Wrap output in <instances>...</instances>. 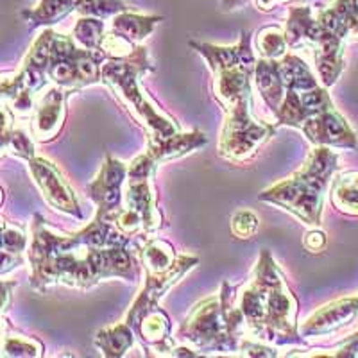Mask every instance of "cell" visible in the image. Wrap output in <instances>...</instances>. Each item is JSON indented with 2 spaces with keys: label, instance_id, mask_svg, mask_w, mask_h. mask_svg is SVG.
Listing matches in <instances>:
<instances>
[{
  "label": "cell",
  "instance_id": "13",
  "mask_svg": "<svg viewBox=\"0 0 358 358\" xmlns=\"http://www.w3.org/2000/svg\"><path fill=\"white\" fill-rule=\"evenodd\" d=\"M313 47V59L322 85L334 86L344 70V40L322 29Z\"/></svg>",
  "mask_w": 358,
  "mask_h": 358
},
{
  "label": "cell",
  "instance_id": "8",
  "mask_svg": "<svg viewBox=\"0 0 358 358\" xmlns=\"http://www.w3.org/2000/svg\"><path fill=\"white\" fill-rule=\"evenodd\" d=\"M29 172L33 176L34 183H36L38 190L43 196V199L54 208L69 215L79 217L81 219V208H79L78 197L66 183V179L59 172V169L54 165L52 162L45 158L29 159Z\"/></svg>",
  "mask_w": 358,
  "mask_h": 358
},
{
  "label": "cell",
  "instance_id": "23",
  "mask_svg": "<svg viewBox=\"0 0 358 358\" xmlns=\"http://www.w3.org/2000/svg\"><path fill=\"white\" fill-rule=\"evenodd\" d=\"M73 8H78V0H41L34 11H25L24 17L34 25H50Z\"/></svg>",
  "mask_w": 358,
  "mask_h": 358
},
{
  "label": "cell",
  "instance_id": "30",
  "mask_svg": "<svg viewBox=\"0 0 358 358\" xmlns=\"http://www.w3.org/2000/svg\"><path fill=\"white\" fill-rule=\"evenodd\" d=\"M258 228V217L248 210L236 212L231 219V233L236 238H251Z\"/></svg>",
  "mask_w": 358,
  "mask_h": 358
},
{
  "label": "cell",
  "instance_id": "17",
  "mask_svg": "<svg viewBox=\"0 0 358 358\" xmlns=\"http://www.w3.org/2000/svg\"><path fill=\"white\" fill-rule=\"evenodd\" d=\"M134 330L126 321L117 326L104 328L95 337V346L102 351L104 357L118 358L124 357L126 351L133 346Z\"/></svg>",
  "mask_w": 358,
  "mask_h": 358
},
{
  "label": "cell",
  "instance_id": "1",
  "mask_svg": "<svg viewBox=\"0 0 358 358\" xmlns=\"http://www.w3.org/2000/svg\"><path fill=\"white\" fill-rule=\"evenodd\" d=\"M190 45L206 57L213 73V95L224 110L219 155L231 162L252 158L274 129L273 126L257 122L249 113L251 78L257 69L249 33H242L241 41L233 47H217L196 41Z\"/></svg>",
  "mask_w": 358,
  "mask_h": 358
},
{
  "label": "cell",
  "instance_id": "19",
  "mask_svg": "<svg viewBox=\"0 0 358 358\" xmlns=\"http://www.w3.org/2000/svg\"><path fill=\"white\" fill-rule=\"evenodd\" d=\"M280 72L287 90H296V92H305V90L317 88V79L312 73L301 57L294 54H285L280 59Z\"/></svg>",
  "mask_w": 358,
  "mask_h": 358
},
{
  "label": "cell",
  "instance_id": "14",
  "mask_svg": "<svg viewBox=\"0 0 358 358\" xmlns=\"http://www.w3.org/2000/svg\"><path fill=\"white\" fill-rule=\"evenodd\" d=\"M255 81L265 104L276 115L287 94V86L280 72V59H265V57L258 59L257 69H255Z\"/></svg>",
  "mask_w": 358,
  "mask_h": 358
},
{
  "label": "cell",
  "instance_id": "10",
  "mask_svg": "<svg viewBox=\"0 0 358 358\" xmlns=\"http://www.w3.org/2000/svg\"><path fill=\"white\" fill-rule=\"evenodd\" d=\"M301 131L313 145L357 149V134L346 122V118L335 110L334 104L321 113L310 117L303 124Z\"/></svg>",
  "mask_w": 358,
  "mask_h": 358
},
{
  "label": "cell",
  "instance_id": "27",
  "mask_svg": "<svg viewBox=\"0 0 358 358\" xmlns=\"http://www.w3.org/2000/svg\"><path fill=\"white\" fill-rule=\"evenodd\" d=\"M73 36L79 43L90 50H101L104 40V24L99 18H81L73 29Z\"/></svg>",
  "mask_w": 358,
  "mask_h": 358
},
{
  "label": "cell",
  "instance_id": "4",
  "mask_svg": "<svg viewBox=\"0 0 358 358\" xmlns=\"http://www.w3.org/2000/svg\"><path fill=\"white\" fill-rule=\"evenodd\" d=\"M337 163L338 155H335L330 147L315 145L301 171L260 194V201L278 204L310 226H319L322 199L330 185V178L337 171Z\"/></svg>",
  "mask_w": 358,
  "mask_h": 358
},
{
  "label": "cell",
  "instance_id": "20",
  "mask_svg": "<svg viewBox=\"0 0 358 358\" xmlns=\"http://www.w3.org/2000/svg\"><path fill=\"white\" fill-rule=\"evenodd\" d=\"M322 27L319 22L312 20L310 18L308 9H296L290 15V20L287 24L285 29V38L287 43L290 47H297L303 41H310V43H315L317 38L321 36Z\"/></svg>",
  "mask_w": 358,
  "mask_h": 358
},
{
  "label": "cell",
  "instance_id": "21",
  "mask_svg": "<svg viewBox=\"0 0 358 358\" xmlns=\"http://www.w3.org/2000/svg\"><path fill=\"white\" fill-rule=\"evenodd\" d=\"M176 260L178 258L174 257V249L165 241H151L140 251V262L147 274L167 273Z\"/></svg>",
  "mask_w": 358,
  "mask_h": 358
},
{
  "label": "cell",
  "instance_id": "28",
  "mask_svg": "<svg viewBox=\"0 0 358 358\" xmlns=\"http://www.w3.org/2000/svg\"><path fill=\"white\" fill-rule=\"evenodd\" d=\"M4 357H40L43 353V346L34 338L4 337Z\"/></svg>",
  "mask_w": 358,
  "mask_h": 358
},
{
  "label": "cell",
  "instance_id": "2",
  "mask_svg": "<svg viewBox=\"0 0 358 358\" xmlns=\"http://www.w3.org/2000/svg\"><path fill=\"white\" fill-rule=\"evenodd\" d=\"M126 248H94L79 233L54 235L41 215H34L33 242L29 248L33 289L43 292L56 283L88 289L97 281L115 276L136 281L142 262H134Z\"/></svg>",
  "mask_w": 358,
  "mask_h": 358
},
{
  "label": "cell",
  "instance_id": "26",
  "mask_svg": "<svg viewBox=\"0 0 358 358\" xmlns=\"http://www.w3.org/2000/svg\"><path fill=\"white\" fill-rule=\"evenodd\" d=\"M2 147H4V155H13L18 156V158L33 159L36 151H34L33 140L29 138L27 134L20 129H15L9 126V120H6L4 124V133H2Z\"/></svg>",
  "mask_w": 358,
  "mask_h": 358
},
{
  "label": "cell",
  "instance_id": "24",
  "mask_svg": "<svg viewBox=\"0 0 358 358\" xmlns=\"http://www.w3.org/2000/svg\"><path fill=\"white\" fill-rule=\"evenodd\" d=\"M274 117H276V122L281 124V126H292L301 129L303 124L310 118V113L308 110L303 106L299 92H296V90H287V94L285 97H283L280 110L276 111Z\"/></svg>",
  "mask_w": 358,
  "mask_h": 358
},
{
  "label": "cell",
  "instance_id": "5",
  "mask_svg": "<svg viewBox=\"0 0 358 358\" xmlns=\"http://www.w3.org/2000/svg\"><path fill=\"white\" fill-rule=\"evenodd\" d=\"M155 70L145 47H136L131 56L120 59H108L102 65L101 79L113 90L115 97L129 110L131 117L145 127L149 138L147 143L162 142L179 133V126L155 110L151 102L142 94L140 76Z\"/></svg>",
  "mask_w": 358,
  "mask_h": 358
},
{
  "label": "cell",
  "instance_id": "18",
  "mask_svg": "<svg viewBox=\"0 0 358 358\" xmlns=\"http://www.w3.org/2000/svg\"><path fill=\"white\" fill-rule=\"evenodd\" d=\"M331 203L341 213L358 217V171L342 172L335 178Z\"/></svg>",
  "mask_w": 358,
  "mask_h": 358
},
{
  "label": "cell",
  "instance_id": "31",
  "mask_svg": "<svg viewBox=\"0 0 358 358\" xmlns=\"http://www.w3.org/2000/svg\"><path fill=\"white\" fill-rule=\"evenodd\" d=\"M326 242H328L326 241V235L321 229H312V231L306 233L303 244H305V248L310 252H321L326 248Z\"/></svg>",
  "mask_w": 358,
  "mask_h": 358
},
{
  "label": "cell",
  "instance_id": "33",
  "mask_svg": "<svg viewBox=\"0 0 358 358\" xmlns=\"http://www.w3.org/2000/svg\"><path fill=\"white\" fill-rule=\"evenodd\" d=\"M281 2H285V0H257V6H260L262 9H271Z\"/></svg>",
  "mask_w": 358,
  "mask_h": 358
},
{
  "label": "cell",
  "instance_id": "29",
  "mask_svg": "<svg viewBox=\"0 0 358 358\" xmlns=\"http://www.w3.org/2000/svg\"><path fill=\"white\" fill-rule=\"evenodd\" d=\"M25 248H27L25 233L20 228H17L15 224L11 226L8 220H4L2 222V251L18 255V252L25 251Z\"/></svg>",
  "mask_w": 358,
  "mask_h": 358
},
{
  "label": "cell",
  "instance_id": "3",
  "mask_svg": "<svg viewBox=\"0 0 358 358\" xmlns=\"http://www.w3.org/2000/svg\"><path fill=\"white\" fill-rule=\"evenodd\" d=\"M238 308L252 335L278 344L301 342L296 324L297 299L267 249L262 251L255 278L242 294Z\"/></svg>",
  "mask_w": 358,
  "mask_h": 358
},
{
  "label": "cell",
  "instance_id": "32",
  "mask_svg": "<svg viewBox=\"0 0 358 358\" xmlns=\"http://www.w3.org/2000/svg\"><path fill=\"white\" fill-rule=\"evenodd\" d=\"M338 357H357L358 355V334L351 335L344 344H342L341 351H338Z\"/></svg>",
  "mask_w": 358,
  "mask_h": 358
},
{
  "label": "cell",
  "instance_id": "11",
  "mask_svg": "<svg viewBox=\"0 0 358 358\" xmlns=\"http://www.w3.org/2000/svg\"><path fill=\"white\" fill-rule=\"evenodd\" d=\"M66 92L69 90L63 86H54L38 102L36 111H34L33 136L40 142H52L63 129L66 118L65 101L69 95Z\"/></svg>",
  "mask_w": 358,
  "mask_h": 358
},
{
  "label": "cell",
  "instance_id": "9",
  "mask_svg": "<svg viewBox=\"0 0 358 358\" xmlns=\"http://www.w3.org/2000/svg\"><path fill=\"white\" fill-rule=\"evenodd\" d=\"M127 179V167L122 162L106 155L104 165L95 178L94 183L88 185L90 197L97 204V213L106 219H113L115 213L124 206V183Z\"/></svg>",
  "mask_w": 358,
  "mask_h": 358
},
{
  "label": "cell",
  "instance_id": "22",
  "mask_svg": "<svg viewBox=\"0 0 358 358\" xmlns=\"http://www.w3.org/2000/svg\"><path fill=\"white\" fill-rule=\"evenodd\" d=\"M159 20H162V18L158 17H138V15L122 13V15L115 17L113 33L120 34V36H124L126 40L136 43V41L149 36V34L152 33L155 25L158 24Z\"/></svg>",
  "mask_w": 358,
  "mask_h": 358
},
{
  "label": "cell",
  "instance_id": "16",
  "mask_svg": "<svg viewBox=\"0 0 358 358\" xmlns=\"http://www.w3.org/2000/svg\"><path fill=\"white\" fill-rule=\"evenodd\" d=\"M134 334L142 338L143 344L155 346L156 350L165 351L169 350L167 342L171 335V321L167 313L159 308H152L140 319V322L134 326Z\"/></svg>",
  "mask_w": 358,
  "mask_h": 358
},
{
  "label": "cell",
  "instance_id": "6",
  "mask_svg": "<svg viewBox=\"0 0 358 358\" xmlns=\"http://www.w3.org/2000/svg\"><path fill=\"white\" fill-rule=\"evenodd\" d=\"M233 289L224 281L219 297L199 303L181 328L183 338L199 348L217 351H236L242 328H245L241 308L233 306Z\"/></svg>",
  "mask_w": 358,
  "mask_h": 358
},
{
  "label": "cell",
  "instance_id": "15",
  "mask_svg": "<svg viewBox=\"0 0 358 358\" xmlns=\"http://www.w3.org/2000/svg\"><path fill=\"white\" fill-rule=\"evenodd\" d=\"M206 143V136L201 131L194 133H176L162 142L147 143V152L152 156L156 163H165L169 159L179 158V156L187 155V152L196 151L197 147H203Z\"/></svg>",
  "mask_w": 358,
  "mask_h": 358
},
{
  "label": "cell",
  "instance_id": "7",
  "mask_svg": "<svg viewBox=\"0 0 358 358\" xmlns=\"http://www.w3.org/2000/svg\"><path fill=\"white\" fill-rule=\"evenodd\" d=\"M156 162L149 152L140 155L127 167L126 188H124V208L142 219L145 231L163 226V215L156 208V194L152 185Z\"/></svg>",
  "mask_w": 358,
  "mask_h": 358
},
{
  "label": "cell",
  "instance_id": "25",
  "mask_svg": "<svg viewBox=\"0 0 358 358\" xmlns=\"http://www.w3.org/2000/svg\"><path fill=\"white\" fill-rule=\"evenodd\" d=\"M287 38L280 27H264L257 33V49L265 59H281L287 54Z\"/></svg>",
  "mask_w": 358,
  "mask_h": 358
},
{
  "label": "cell",
  "instance_id": "12",
  "mask_svg": "<svg viewBox=\"0 0 358 358\" xmlns=\"http://www.w3.org/2000/svg\"><path fill=\"white\" fill-rule=\"evenodd\" d=\"M358 315V297H346L338 301L324 305L317 312H313L305 324L301 326V335H324L350 324Z\"/></svg>",
  "mask_w": 358,
  "mask_h": 358
}]
</instances>
